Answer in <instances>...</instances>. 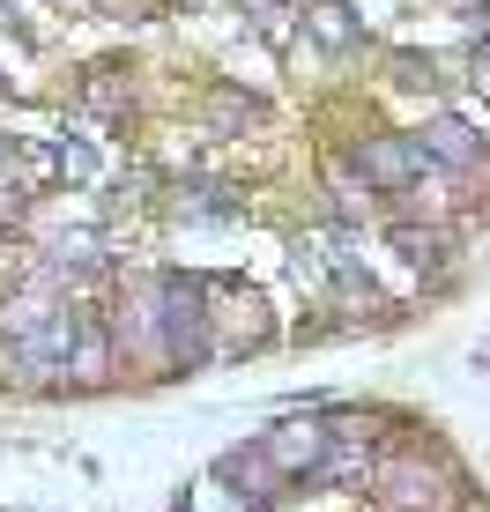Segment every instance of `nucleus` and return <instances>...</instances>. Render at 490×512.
Masks as SVG:
<instances>
[{"instance_id":"1","label":"nucleus","mask_w":490,"mask_h":512,"mask_svg":"<svg viewBox=\"0 0 490 512\" xmlns=\"http://www.w3.org/2000/svg\"><path fill=\"white\" fill-rule=\"evenodd\" d=\"M208 282H186V275H171L164 282V349L179 364H194V357H208Z\"/></svg>"},{"instance_id":"2","label":"nucleus","mask_w":490,"mask_h":512,"mask_svg":"<svg viewBox=\"0 0 490 512\" xmlns=\"http://www.w3.org/2000/svg\"><path fill=\"white\" fill-rule=\"evenodd\" d=\"M357 164H364V186H409V179H424V141H409V134H379V141H364L357 149Z\"/></svg>"},{"instance_id":"3","label":"nucleus","mask_w":490,"mask_h":512,"mask_svg":"<svg viewBox=\"0 0 490 512\" xmlns=\"http://www.w3.org/2000/svg\"><path fill=\"white\" fill-rule=\"evenodd\" d=\"M379 498H387V512H431L439 505V483H431V468L394 461L387 475H379Z\"/></svg>"},{"instance_id":"4","label":"nucleus","mask_w":490,"mask_h":512,"mask_svg":"<svg viewBox=\"0 0 490 512\" xmlns=\"http://www.w3.org/2000/svg\"><path fill=\"white\" fill-rule=\"evenodd\" d=\"M416 141H424V156H439V164H453V171H468V164L483 156V141L468 134L461 119H431V127L416 134Z\"/></svg>"},{"instance_id":"5","label":"nucleus","mask_w":490,"mask_h":512,"mask_svg":"<svg viewBox=\"0 0 490 512\" xmlns=\"http://www.w3.org/2000/svg\"><path fill=\"white\" fill-rule=\"evenodd\" d=\"M179 216H194V223H231L238 201H223V186H194V201H179Z\"/></svg>"},{"instance_id":"6","label":"nucleus","mask_w":490,"mask_h":512,"mask_svg":"<svg viewBox=\"0 0 490 512\" xmlns=\"http://www.w3.org/2000/svg\"><path fill=\"white\" fill-rule=\"evenodd\" d=\"M394 245L416 260V268H439V260H446V238L439 231H394Z\"/></svg>"},{"instance_id":"7","label":"nucleus","mask_w":490,"mask_h":512,"mask_svg":"<svg viewBox=\"0 0 490 512\" xmlns=\"http://www.w3.org/2000/svg\"><path fill=\"white\" fill-rule=\"evenodd\" d=\"M312 30H320L327 45H349V23H342V8H335V0H320V8H312Z\"/></svg>"},{"instance_id":"8","label":"nucleus","mask_w":490,"mask_h":512,"mask_svg":"<svg viewBox=\"0 0 490 512\" xmlns=\"http://www.w3.org/2000/svg\"><path fill=\"white\" fill-rule=\"evenodd\" d=\"M468 82H476V90H483V97H490V45H483V52H476V75H468Z\"/></svg>"},{"instance_id":"9","label":"nucleus","mask_w":490,"mask_h":512,"mask_svg":"<svg viewBox=\"0 0 490 512\" xmlns=\"http://www.w3.org/2000/svg\"><path fill=\"white\" fill-rule=\"evenodd\" d=\"M476 364H490V349H476Z\"/></svg>"}]
</instances>
